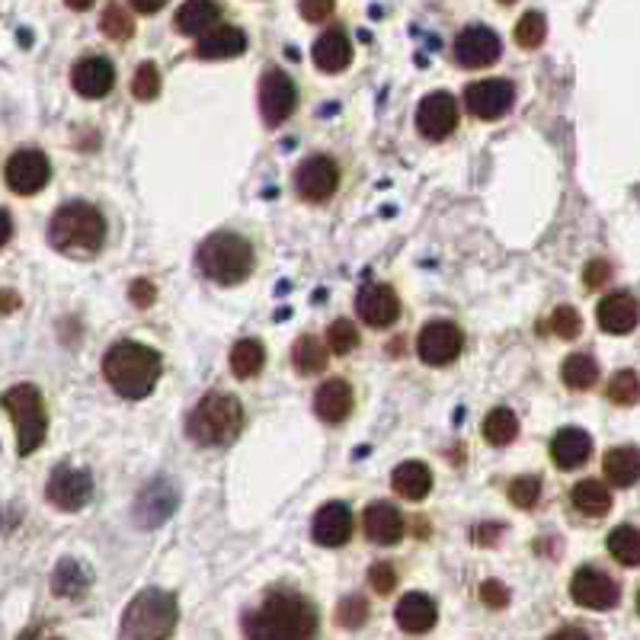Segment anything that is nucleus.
Listing matches in <instances>:
<instances>
[{"mask_svg": "<svg viewBox=\"0 0 640 640\" xmlns=\"http://www.w3.org/2000/svg\"><path fill=\"white\" fill-rule=\"evenodd\" d=\"M499 52H503V45H499L496 32L487 27H467L455 39V61L462 68H487L499 59Z\"/></svg>", "mask_w": 640, "mask_h": 640, "instance_id": "obj_17", "label": "nucleus"}, {"mask_svg": "<svg viewBox=\"0 0 640 640\" xmlns=\"http://www.w3.org/2000/svg\"><path fill=\"white\" fill-rule=\"evenodd\" d=\"M609 554L624 567H640V531L634 525H618L609 535Z\"/></svg>", "mask_w": 640, "mask_h": 640, "instance_id": "obj_33", "label": "nucleus"}, {"mask_svg": "<svg viewBox=\"0 0 640 640\" xmlns=\"http://www.w3.org/2000/svg\"><path fill=\"white\" fill-rule=\"evenodd\" d=\"M570 596H574V602L582 606V609L609 611L618 606L621 589H618V582L611 580L609 574H602V570H596V567H582V570L574 574Z\"/></svg>", "mask_w": 640, "mask_h": 640, "instance_id": "obj_11", "label": "nucleus"}, {"mask_svg": "<svg viewBox=\"0 0 640 640\" xmlns=\"http://www.w3.org/2000/svg\"><path fill=\"white\" fill-rule=\"evenodd\" d=\"M138 13H157L167 0H128Z\"/></svg>", "mask_w": 640, "mask_h": 640, "instance_id": "obj_51", "label": "nucleus"}, {"mask_svg": "<svg viewBox=\"0 0 640 640\" xmlns=\"http://www.w3.org/2000/svg\"><path fill=\"white\" fill-rule=\"evenodd\" d=\"M609 401L611 404H618V407H631V404H638L640 401L638 372H631V369L618 372V375L609 381Z\"/></svg>", "mask_w": 640, "mask_h": 640, "instance_id": "obj_37", "label": "nucleus"}, {"mask_svg": "<svg viewBox=\"0 0 640 640\" xmlns=\"http://www.w3.org/2000/svg\"><path fill=\"white\" fill-rule=\"evenodd\" d=\"M362 528L375 545H398L404 538V516L391 503H372L362 516Z\"/></svg>", "mask_w": 640, "mask_h": 640, "instance_id": "obj_22", "label": "nucleus"}, {"mask_svg": "<svg viewBox=\"0 0 640 640\" xmlns=\"http://www.w3.org/2000/svg\"><path fill=\"white\" fill-rule=\"evenodd\" d=\"M71 84H74V90H78L81 96H87V100H100V96H106V93L113 90V84H116V71H113V64H110L106 59L90 55V59L74 64V71H71Z\"/></svg>", "mask_w": 640, "mask_h": 640, "instance_id": "obj_20", "label": "nucleus"}, {"mask_svg": "<svg viewBox=\"0 0 640 640\" xmlns=\"http://www.w3.org/2000/svg\"><path fill=\"white\" fill-rule=\"evenodd\" d=\"M314 541L320 548H343L352 538V513L343 503H327L320 506L314 516V528H311Z\"/></svg>", "mask_w": 640, "mask_h": 640, "instance_id": "obj_18", "label": "nucleus"}, {"mask_svg": "<svg viewBox=\"0 0 640 640\" xmlns=\"http://www.w3.org/2000/svg\"><path fill=\"white\" fill-rule=\"evenodd\" d=\"M218 17H221V7H218L215 0H186V3L176 10L174 27L176 32H183V35H199V39H203V35L215 30Z\"/></svg>", "mask_w": 640, "mask_h": 640, "instance_id": "obj_25", "label": "nucleus"}, {"mask_svg": "<svg viewBox=\"0 0 640 640\" xmlns=\"http://www.w3.org/2000/svg\"><path fill=\"white\" fill-rule=\"evenodd\" d=\"M132 93L138 96V100H154L157 93H161V71L145 61L138 71H135V78H132Z\"/></svg>", "mask_w": 640, "mask_h": 640, "instance_id": "obj_42", "label": "nucleus"}, {"mask_svg": "<svg viewBox=\"0 0 640 640\" xmlns=\"http://www.w3.org/2000/svg\"><path fill=\"white\" fill-rule=\"evenodd\" d=\"M337 183H340V171H337V164H333L330 157H323V154L308 157V161L295 171V189H298V196L308 199V203L330 199L333 189H337Z\"/></svg>", "mask_w": 640, "mask_h": 640, "instance_id": "obj_14", "label": "nucleus"}, {"mask_svg": "<svg viewBox=\"0 0 640 640\" xmlns=\"http://www.w3.org/2000/svg\"><path fill=\"white\" fill-rule=\"evenodd\" d=\"M551 330L557 337H564V340H574V337H580L582 330V320L577 314V308H557L551 318Z\"/></svg>", "mask_w": 640, "mask_h": 640, "instance_id": "obj_43", "label": "nucleus"}, {"mask_svg": "<svg viewBox=\"0 0 640 640\" xmlns=\"http://www.w3.org/2000/svg\"><path fill=\"white\" fill-rule=\"evenodd\" d=\"M455 125H458V103H455V96L452 93H430L423 103H420V110H416V128L426 135V138H433V142H442V138H448L452 132H455Z\"/></svg>", "mask_w": 640, "mask_h": 640, "instance_id": "obj_15", "label": "nucleus"}, {"mask_svg": "<svg viewBox=\"0 0 640 640\" xmlns=\"http://www.w3.org/2000/svg\"><path fill=\"white\" fill-rule=\"evenodd\" d=\"M52 586H55V592H59V596H64V599H74V596H81V592L87 589V574H84V567H81V564H74V560H61Z\"/></svg>", "mask_w": 640, "mask_h": 640, "instance_id": "obj_36", "label": "nucleus"}, {"mask_svg": "<svg viewBox=\"0 0 640 640\" xmlns=\"http://www.w3.org/2000/svg\"><path fill=\"white\" fill-rule=\"evenodd\" d=\"M68 7H71V10H90L93 0H68Z\"/></svg>", "mask_w": 640, "mask_h": 640, "instance_id": "obj_52", "label": "nucleus"}, {"mask_svg": "<svg viewBox=\"0 0 640 640\" xmlns=\"http://www.w3.org/2000/svg\"><path fill=\"white\" fill-rule=\"evenodd\" d=\"M327 352H330V347H323L318 337H311V333L298 337V343L291 350V362H295L298 375H318V372H323L327 369Z\"/></svg>", "mask_w": 640, "mask_h": 640, "instance_id": "obj_30", "label": "nucleus"}, {"mask_svg": "<svg viewBox=\"0 0 640 640\" xmlns=\"http://www.w3.org/2000/svg\"><path fill=\"white\" fill-rule=\"evenodd\" d=\"M560 379L567 388H574V391H586V388H592L596 381H599V365H596V359L592 355H570L567 362H564V369H560Z\"/></svg>", "mask_w": 640, "mask_h": 640, "instance_id": "obj_35", "label": "nucleus"}, {"mask_svg": "<svg viewBox=\"0 0 640 640\" xmlns=\"http://www.w3.org/2000/svg\"><path fill=\"white\" fill-rule=\"evenodd\" d=\"M49 240L59 254L90 257L106 240V221L90 203H68L55 211L49 225Z\"/></svg>", "mask_w": 640, "mask_h": 640, "instance_id": "obj_3", "label": "nucleus"}, {"mask_svg": "<svg viewBox=\"0 0 640 640\" xmlns=\"http://www.w3.org/2000/svg\"><path fill=\"white\" fill-rule=\"evenodd\" d=\"M355 311H359V318L365 320L369 327L384 330V327H391L394 320L401 318V301H398V295H394L391 286L369 282L355 295Z\"/></svg>", "mask_w": 640, "mask_h": 640, "instance_id": "obj_16", "label": "nucleus"}, {"mask_svg": "<svg viewBox=\"0 0 640 640\" xmlns=\"http://www.w3.org/2000/svg\"><path fill=\"white\" fill-rule=\"evenodd\" d=\"M541 496V481L538 477H516L509 484V503L519 509H531Z\"/></svg>", "mask_w": 640, "mask_h": 640, "instance_id": "obj_41", "label": "nucleus"}, {"mask_svg": "<svg viewBox=\"0 0 640 640\" xmlns=\"http://www.w3.org/2000/svg\"><path fill=\"white\" fill-rule=\"evenodd\" d=\"M333 13V0H301V17L308 23H323Z\"/></svg>", "mask_w": 640, "mask_h": 640, "instance_id": "obj_46", "label": "nucleus"}, {"mask_svg": "<svg viewBox=\"0 0 640 640\" xmlns=\"http://www.w3.org/2000/svg\"><path fill=\"white\" fill-rule=\"evenodd\" d=\"M103 375L116 394L128 401H142L161 381V355L151 347L122 340L103 355Z\"/></svg>", "mask_w": 640, "mask_h": 640, "instance_id": "obj_2", "label": "nucleus"}, {"mask_svg": "<svg viewBox=\"0 0 640 640\" xmlns=\"http://www.w3.org/2000/svg\"><path fill=\"white\" fill-rule=\"evenodd\" d=\"M602 471L615 487H634L640 481V448H634V445L609 448L602 458Z\"/></svg>", "mask_w": 640, "mask_h": 640, "instance_id": "obj_28", "label": "nucleus"}, {"mask_svg": "<svg viewBox=\"0 0 640 640\" xmlns=\"http://www.w3.org/2000/svg\"><path fill=\"white\" fill-rule=\"evenodd\" d=\"M611 269L606 260H592L586 269H582V282H586V289H602L606 282H609Z\"/></svg>", "mask_w": 640, "mask_h": 640, "instance_id": "obj_45", "label": "nucleus"}, {"mask_svg": "<svg viewBox=\"0 0 640 640\" xmlns=\"http://www.w3.org/2000/svg\"><path fill=\"white\" fill-rule=\"evenodd\" d=\"M45 494L64 513H78V509L87 506L90 496H93V477H90L87 471H81V467L61 465L52 471Z\"/></svg>", "mask_w": 640, "mask_h": 640, "instance_id": "obj_10", "label": "nucleus"}, {"mask_svg": "<svg viewBox=\"0 0 640 640\" xmlns=\"http://www.w3.org/2000/svg\"><path fill=\"white\" fill-rule=\"evenodd\" d=\"M574 506L580 509L582 516H606L611 509V494L609 487L602 484V481H580L577 487H574Z\"/></svg>", "mask_w": 640, "mask_h": 640, "instance_id": "obj_31", "label": "nucleus"}, {"mask_svg": "<svg viewBox=\"0 0 640 640\" xmlns=\"http://www.w3.org/2000/svg\"><path fill=\"white\" fill-rule=\"evenodd\" d=\"M462 347H465V337L452 320L426 323L416 340V352L426 365H452L462 355Z\"/></svg>", "mask_w": 640, "mask_h": 640, "instance_id": "obj_8", "label": "nucleus"}, {"mask_svg": "<svg viewBox=\"0 0 640 640\" xmlns=\"http://www.w3.org/2000/svg\"><path fill=\"white\" fill-rule=\"evenodd\" d=\"M52 176V167H49V157L42 151H17L7 167H3V179L7 186L17 193V196H35Z\"/></svg>", "mask_w": 640, "mask_h": 640, "instance_id": "obj_9", "label": "nucleus"}, {"mask_svg": "<svg viewBox=\"0 0 640 640\" xmlns=\"http://www.w3.org/2000/svg\"><path fill=\"white\" fill-rule=\"evenodd\" d=\"M244 634L247 640H314L318 611L298 592H269L244 618Z\"/></svg>", "mask_w": 640, "mask_h": 640, "instance_id": "obj_1", "label": "nucleus"}, {"mask_svg": "<svg viewBox=\"0 0 640 640\" xmlns=\"http://www.w3.org/2000/svg\"><path fill=\"white\" fill-rule=\"evenodd\" d=\"M179 609L164 589H145L122 615V640H167L174 634Z\"/></svg>", "mask_w": 640, "mask_h": 640, "instance_id": "obj_4", "label": "nucleus"}, {"mask_svg": "<svg viewBox=\"0 0 640 640\" xmlns=\"http://www.w3.org/2000/svg\"><path fill=\"white\" fill-rule=\"evenodd\" d=\"M244 430V407L234 394H205L189 413V436L199 445H231Z\"/></svg>", "mask_w": 640, "mask_h": 640, "instance_id": "obj_6", "label": "nucleus"}, {"mask_svg": "<svg viewBox=\"0 0 640 640\" xmlns=\"http://www.w3.org/2000/svg\"><path fill=\"white\" fill-rule=\"evenodd\" d=\"M3 410L13 420L20 455H32L45 442V433H49V416H45L42 394L32 384H17V388H10L3 394Z\"/></svg>", "mask_w": 640, "mask_h": 640, "instance_id": "obj_7", "label": "nucleus"}, {"mask_svg": "<svg viewBox=\"0 0 640 640\" xmlns=\"http://www.w3.org/2000/svg\"><path fill=\"white\" fill-rule=\"evenodd\" d=\"M262 362H266V350H262L260 340L247 337V340H237L231 350V372L237 379H254L262 372Z\"/></svg>", "mask_w": 640, "mask_h": 640, "instance_id": "obj_32", "label": "nucleus"}, {"mask_svg": "<svg viewBox=\"0 0 640 640\" xmlns=\"http://www.w3.org/2000/svg\"><path fill=\"white\" fill-rule=\"evenodd\" d=\"M545 35H548V23H545V17L541 13H525L523 20L516 23V42L523 45V49H538L541 42H545Z\"/></svg>", "mask_w": 640, "mask_h": 640, "instance_id": "obj_39", "label": "nucleus"}, {"mask_svg": "<svg viewBox=\"0 0 640 640\" xmlns=\"http://www.w3.org/2000/svg\"><path fill=\"white\" fill-rule=\"evenodd\" d=\"M199 269L218 286H237L254 272V247L240 234H211L199 247Z\"/></svg>", "mask_w": 640, "mask_h": 640, "instance_id": "obj_5", "label": "nucleus"}, {"mask_svg": "<svg viewBox=\"0 0 640 640\" xmlns=\"http://www.w3.org/2000/svg\"><path fill=\"white\" fill-rule=\"evenodd\" d=\"M311 55H314V64H318L320 71H327V74H340V71H347L352 61V45H350V39H347V32L327 30L323 35H320L318 42H314Z\"/></svg>", "mask_w": 640, "mask_h": 640, "instance_id": "obj_24", "label": "nucleus"}, {"mask_svg": "<svg viewBox=\"0 0 640 640\" xmlns=\"http://www.w3.org/2000/svg\"><path fill=\"white\" fill-rule=\"evenodd\" d=\"M365 618H369V602L365 599H359V596L343 599V606H340V624L343 628H359Z\"/></svg>", "mask_w": 640, "mask_h": 640, "instance_id": "obj_44", "label": "nucleus"}, {"mask_svg": "<svg viewBox=\"0 0 640 640\" xmlns=\"http://www.w3.org/2000/svg\"><path fill=\"white\" fill-rule=\"evenodd\" d=\"M247 49V35L237 27H215V30L203 35L196 42V55L203 61H225L237 59Z\"/></svg>", "mask_w": 640, "mask_h": 640, "instance_id": "obj_27", "label": "nucleus"}, {"mask_svg": "<svg viewBox=\"0 0 640 640\" xmlns=\"http://www.w3.org/2000/svg\"><path fill=\"white\" fill-rule=\"evenodd\" d=\"M327 347L330 352H337V355H347L359 347V330H355V323L352 320H333L330 327H327Z\"/></svg>", "mask_w": 640, "mask_h": 640, "instance_id": "obj_38", "label": "nucleus"}, {"mask_svg": "<svg viewBox=\"0 0 640 640\" xmlns=\"http://www.w3.org/2000/svg\"><path fill=\"white\" fill-rule=\"evenodd\" d=\"M100 30L106 32L110 39H116V42H125V39H132L135 23H132V17H128V10H125V7L113 3V7L103 13V20H100Z\"/></svg>", "mask_w": 640, "mask_h": 640, "instance_id": "obj_40", "label": "nucleus"}, {"mask_svg": "<svg viewBox=\"0 0 640 640\" xmlns=\"http://www.w3.org/2000/svg\"><path fill=\"white\" fill-rule=\"evenodd\" d=\"M298 106V90L291 84L289 74L282 71H266L260 81V113L266 125H282Z\"/></svg>", "mask_w": 640, "mask_h": 640, "instance_id": "obj_13", "label": "nucleus"}, {"mask_svg": "<svg viewBox=\"0 0 640 640\" xmlns=\"http://www.w3.org/2000/svg\"><path fill=\"white\" fill-rule=\"evenodd\" d=\"M481 599L491 606V609H503L506 602H509V592H506V586L496 580H487L481 586Z\"/></svg>", "mask_w": 640, "mask_h": 640, "instance_id": "obj_47", "label": "nucleus"}, {"mask_svg": "<svg viewBox=\"0 0 640 640\" xmlns=\"http://www.w3.org/2000/svg\"><path fill=\"white\" fill-rule=\"evenodd\" d=\"M394 618H398L401 631H407V634H426L438 618L436 602H433L426 592H410V596H404V599L398 602Z\"/></svg>", "mask_w": 640, "mask_h": 640, "instance_id": "obj_23", "label": "nucleus"}, {"mask_svg": "<svg viewBox=\"0 0 640 640\" xmlns=\"http://www.w3.org/2000/svg\"><path fill=\"white\" fill-rule=\"evenodd\" d=\"M513 100H516V90L509 81L503 78H491V81H477L471 84L465 93L467 110L484 122H496L513 110Z\"/></svg>", "mask_w": 640, "mask_h": 640, "instance_id": "obj_12", "label": "nucleus"}, {"mask_svg": "<svg viewBox=\"0 0 640 640\" xmlns=\"http://www.w3.org/2000/svg\"><path fill=\"white\" fill-rule=\"evenodd\" d=\"M592 455V438L577 426H567L551 438V458L560 471H577L589 462Z\"/></svg>", "mask_w": 640, "mask_h": 640, "instance_id": "obj_21", "label": "nucleus"}, {"mask_svg": "<svg viewBox=\"0 0 640 640\" xmlns=\"http://www.w3.org/2000/svg\"><path fill=\"white\" fill-rule=\"evenodd\" d=\"M596 318H599V327H602L606 333L624 337V333H631V330L638 327L640 304L628 291H611V295H606V298L599 301Z\"/></svg>", "mask_w": 640, "mask_h": 640, "instance_id": "obj_19", "label": "nucleus"}, {"mask_svg": "<svg viewBox=\"0 0 640 640\" xmlns=\"http://www.w3.org/2000/svg\"><path fill=\"white\" fill-rule=\"evenodd\" d=\"M314 410L323 423H343L352 413V388L350 381L330 379L320 384L318 398H314Z\"/></svg>", "mask_w": 640, "mask_h": 640, "instance_id": "obj_26", "label": "nucleus"}, {"mask_svg": "<svg viewBox=\"0 0 640 640\" xmlns=\"http://www.w3.org/2000/svg\"><path fill=\"white\" fill-rule=\"evenodd\" d=\"M391 484H394V494L420 503V499H426V494L433 491V474H430V467L423 465V462H404V465L394 471Z\"/></svg>", "mask_w": 640, "mask_h": 640, "instance_id": "obj_29", "label": "nucleus"}, {"mask_svg": "<svg viewBox=\"0 0 640 640\" xmlns=\"http://www.w3.org/2000/svg\"><path fill=\"white\" fill-rule=\"evenodd\" d=\"M638 611H640V592H638Z\"/></svg>", "mask_w": 640, "mask_h": 640, "instance_id": "obj_54", "label": "nucleus"}, {"mask_svg": "<svg viewBox=\"0 0 640 640\" xmlns=\"http://www.w3.org/2000/svg\"><path fill=\"white\" fill-rule=\"evenodd\" d=\"M369 577H372L375 592H391V589H394V582H398V577H394V567H391V564H375Z\"/></svg>", "mask_w": 640, "mask_h": 640, "instance_id": "obj_48", "label": "nucleus"}, {"mask_svg": "<svg viewBox=\"0 0 640 640\" xmlns=\"http://www.w3.org/2000/svg\"><path fill=\"white\" fill-rule=\"evenodd\" d=\"M516 436H519V420H516L513 410L496 407L487 413V420H484V438H487L491 445L503 448V445H509Z\"/></svg>", "mask_w": 640, "mask_h": 640, "instance_id": "obj_34", "label": "nucleus"}, {"mask_svg": "<svg viewBox=\"0 0 640 640\" xmlns=\"http://www.w3.org/2000/svg\"><path fill=\"white\" fill-rule=\"evenodd\" d=\"M128 291H132V301H135L138 308H147V304L154 301V295H157V291H154V286H151V282H145V279H138V282H135V286H132Z\"/></svg>", "mask_w": 640, "mask_h": 640, "instance_id": "obj_49", "label": "nucleus"}, {"mask_svg": "<svg viewBox=\"0 0 640 640\" xmlns=\"http://www.w3.org/2000/svg\"><path fill=\"white\" fill-rule=\"evenodd\" d=\"M499 3H516V0H499Z\"/></svg>", "mask_w": 640, "mask_h": 640, "instance_id": "obj_53", "label": "nucleus"}, {"mask_svg": "<svg viewBox=\"0 0 640 640\" xmlns=\"http://www.w3.org/2000/svg\"><path fill=\"white\" fill-rule=\"evenodd\" d=\"M548 640H592L582 628H560V631H554Z\"/></svg>", "mask_w": 640, "mask_h": 640, "instance_id": "obj_50", "label": "nucleus"}]
</instances>
